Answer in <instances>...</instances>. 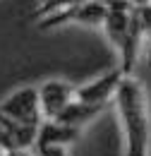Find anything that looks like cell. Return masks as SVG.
<instances>
[{
  "label": "cell",
  "mask_w": 151,
  "mask_h": 156,
  "mask_svg": "<svg viewBox=\"0 0 151 156\" xmlns=\"http://www.w3.org/2000/svg\"><path fill=\"white\" fill-rule=\"evenodd\" d=\"M0 113L17 122L41 125L43 113L38 106V87H22L15 94H10L5 101H0Z\"/></svg>",
  "instance_id": "obj_4"
},
{
  "label": "cell",
  "mask_w": 151,
  "mask_h": 156,
  "mask_svg": "<svg viewBox=\"0 0 151 156\" xmlns=\"http://www.w3.org/2000/svg\"><path fill=\"white\" fill-rule=\"evenodd\" d=\"M0 156H5V149H2V147H0Z\"/></svg>",
  "instance_id": "obj_12"
},
{
  "label": "cell",
  "mask_w": 151,
  "mask_h": 156,
  "mask_svg": "<svg viewBox=\"0 0 151 156\" xmlns=\"http://www.w3.org/2000/svg\"><path fill=\"white\" fill-rule=\"evenodd\" d=\"M75 87L65 79H48L38 87V106H41V113L43 120H53V118L70 103L75 101Z\"/></svg>",
  "instance_id": "obj_6"
},
{
  "label": "cell",
  "mask_w": 151,
  "mask_h": 156,
  "mask_svg": "<svg viewBox=\"0 0 151 156\" xmlns=\"http://www.w3.org/2000/svg\"><path fill=\"white\" fill-rule=\"evenodd\" d=\"M108 106H98V103H86V101H70L60 113H58L53 120H60V122H65V125H72V127H84L89 120H94L96 115H101L103 111H106Z\"/></svg>",
  "instance_id": "obj_7"
},
{
  "label": "cell",
  "mask_w": 151,
  "mask_h": 156,
  "mask_svg": "<svg viewBox=\"0 0 151 156\" xmlns=\"http://www.w3.org/2000/svg\"><path fill=\"white\" fill-rule=\"evenodd\" d=\"M101 27L108 41L120 51V70L125 75H132L134 65H137V55H139V46L144 41L139 10L132 5V0L111 5Z\"/></svg>",
  "instance_id": "obj_2"
},
{
  "label": "cell",
  "mask_w": 151,
  "mask_h": 156,
  "mask_svg": "<svg viewBox=\"0 0 151 156\" xmlns=\"http://www.w3.org/2000/svg\"><path fill=\"white\" fill-rule=\"evenodd\" d=\"M106 12L108 7L98 0H84V2H77L70 5L65 10H58L51 12L46 17L36 20V29L38 31H46V29H53V27H65V24H84V27H101L106 20Z\"/></svg>",
  "instance_id": "obj_3"
},
{
  "label": "cell",
  "mask_w": 151,
  "mask_h": 156,
  "mask_svg": "<svg viewBox=\"0 0 151 156\" xmlns=\"http://www.w3.org/2000/svg\"><path fill=\"white\" fill-rule=\"evenodd\" d=\"M34 149H36V156H65V149H67V147H62V144H41V142H36Z\"/></svg>",
  "instance_id": "obj_9"
},
{
  "label": "cell",
  "mask_w": 151,
  "mask_h": 156,
  "mask_svg": "<svg viewBox=\"0 0 151 156\" xmlns=\"http://www.w3.org/2000/svg\"><path fill=\"white\" fill-rule=\"evenodd\" d=\"M137 10H139V22H142V34L146 41H151V2Z\"/></svg>",
  "instance_id": "obj_10"
},
{
  "label": "cell",
  "mask_w": 151,
  "mask_h": 156,
  "mask_svg": "<svg viewBox=\"0 0 151 156\" xmlns=\"http://www.w3.org/2000/svg\"><path fill=\"white\" fill-rule=\"evenodd\" d=\"M125 77H127V75H125L120 67H115L111 72L101 75L98 79L84 84V87H79L75 91V98L86 101V103H98V106H111V103H115L118 87H120V82Z\"/></svg>",
  "instance_id": "obj_5"
},
{
  "label": "cell",
  "mask_w": 151,
  "mask_h": 156,
  "mask_svg": "<svg viewBox=\"0 0 151 156\" xmlns=\"http://www.w3.org/2000/svg\"><path fill=\"white\" fill-rule=\"evenodd\" d=\"M149 67H151V55H149Z\"/></svg>",
  "instance_id": "obj_13"
},
{
  "label": "cell",
  "mask_w": 151,
  "mask_h": 156,
  "mask_svg": "<svg viewBox=\"0 0 151 156\" xmlns=\"http://www.w3.org/2000/svg\"><path fill=\"white\" fill-rule=\"evenodd\" d=\"M5 156H22V151H19V149H7Z\"/></svg>",
  "instance_id": "obj_11"
},
{
  "label": "cell",
  "mask_w": 151,
  "mask_h": 156,
  "mask_svg": "<svg viewBox=\"0 0 151 156\" xmlns=\"http://www.w3.org/2000/svg\"><path fill=\"white\" fill-rule=\"evenodd\" d=\"M77 2H84V0H41L36 7H34V12H31V20H41V17L51 15V12L65 10V7H70V5H77Z\"/></svg>",
  "instance_id": "obj_8"
},
{
  "label": "cell",
  "mask_w": 151,
  "mask_h": 156,
  "mask_svg": "<svg viewBox=\"0 0 151 156\" xmlns=\"http://www.w3.org/2000/svg\"><path fill=\"white\" fill-rule=\"evenodd\" d=\"M115 106L125 127V156H149V142H151V127H149V113L142 84L127 75L120 82Z\"/></svg>",
  "instance_id": "obj_1"
}]
</instances>
